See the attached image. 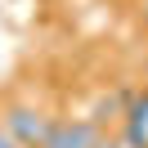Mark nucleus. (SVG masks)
<instances>
[{"mask_svg": "<svg viewBox=\"0 0 148 148\" xmlns=\"http://www.w3.org/2000/svg\"><path fill=\"white\" fill-rule=\"evenodd\" d=\"M121 144H126V148H148V126H144V121H126Z\"/></svg>", "mask_w": 148, "mask_h": 148, "instance_id": "3", "label": "nucleus"}, {"mask_svg": "<svg viewBox=\"0 0 148 148\" xmlns=\"http://www.w3.org/2000/svg\"><path fill=\"white\" fill-rule=\"evenodd\" d=\"M99 135L103 130L94 126L90 117H81V121H54V135H49L45 148H94Z\"/></svg>", "mask_w": 148, "mask_h": 148, "instance_id": "2", "label": "nucleus"}, {"mask_svg": "<svg viewBox=\"0 0 148 148\" xmlns=\"http://www.w3.org/2000/svg\"><path fill=\"white\" fill-rule=\"evenodd\" d=\"M54 121L58 117H45V112L32 108V103H5V108H0V126L9 130L23 148H45L49 135H54Z\"/></svg>", "mask_w": 148, "mask_h": 148, "instance_id": "1", "label": "nucleus"}, {"mask_svg": "<svg viewBox=\"0 0 148 148\" xmlns=\"http://www.w3.org/2000/svg\"><path fill=\"white\" fill-rule=\"evenodd\" d=\"M144 23H148V5H144Z\"/></svg>", "mask_w": 148, "mask_h": 148, "instance_id": "6", "label": "nucleus"}, {"mask_svg": "<svg viewBox=\"0 0 148 148\" xmlns=\"http://www.w3.org/2000/svg\"><path fill=\"white\" fill-rule=\"evenodd\" d=\"M94 148H126V144H121V139H108V135H99V139H94Z\"/></svg>", "mask_w": 148, "mask_h": 148, "instance_id": "5", "label": "nucleus"}, {"mask_svg": "<svg viewBox=\"0 0 148 148\" xmlns=\"http://www.w3.org/2000/svg\"><path fill=\"white\" fill-rule=\"evenodd\" d=\"M0 148H23V144H18V139H14V135H9L5 126H0Z\"/></svg>", "mask_w": 148, "mask_h": 148, "instance_id": "4", "label": "nucleus"}]
</instances>
